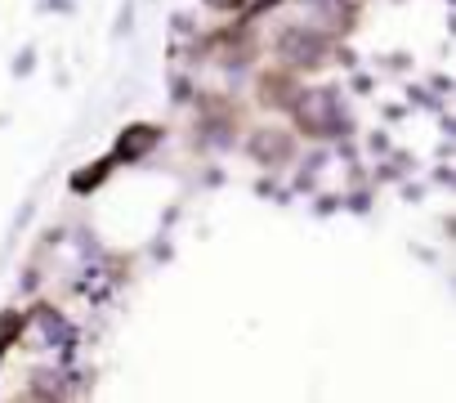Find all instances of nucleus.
Instances as JSON below:
<instances>
[{
	"instance_id": "nucleus-1",
	"label": "nucleus",
	"mask_w": 456,
	"mask_h": 403,
	"mask_svg": "<svg viewBox=\"0 0 456 403\" xmlns=\"http://www.w3.org/2000/svg\"><path fill=\"white\" fill-rule=\"evenodd\" d=\"M296 121H300V130H309V135H327V139L354 130V121H345V112H340V95H336L331 86H322V90H300V99H296Z\"/></svg>"
},
{
	"instance_id": "nucleus-2",
	"label": "nucleus",
	"mask_w": 456,
	"mask_h": 403,
	"mask_svg": "<svg viewBox=\"0 0 456 403\" xmlns=\"http://www.w3.org/2000/svg\"><path fill=\"white\" fill-rule=\"evenodd\" d=\"M278 54H282L287 63H296V68L322 63V54H327V37H322L318 28H287V32L278 37Z\"/></svg>"
},
{
	"instance_id": "nucleus-3",
	"label": "nucleus",
	"mask_w": 456,
	"mask_h": 403,
	"mask_svg": "<svg viewBox=\"0 0 456 403\" xmlns=\"http://www.w3.org/2000/svg\"><path fill=\"white\" fill-rule=\"evenodd\" d=\"M32 327L41 332V345H45V350H72V341H77L72 323H68L63 309H54V305H37V309H32Z\"/></svg>"
},
{
	"instance_id": "nucleus-4",
	"label": "nucleus",
	"mask_w": 456,
	"mask_h": 403,
	"mask_svg": "<svg viewBox=\"0 0 456 403\" xmlns=\"http://www.w3.org/2000/svg\"><path fill=\"white\" fill-rule=\"evenodd\" d=\"M157 144H161V126H148V121L143 126H126L117 148H112V161H143Z\"/></svg>"
},
{
	"instance_id": "nucleus-5",
	"label": "nucleus",
	"mask_w": 456,
	"mask_h": 403,
	"mask_svg": "<svg viewBox=\"0 0 456 403\" xmlns=\"http://www.w3.org/2000/svg\"><path fill=\"white\" fill-rule=\"evenodd\" d=\"M247 148H251V157H256V161H265V166H278V161H287V157H291V139H287V135H278V130H256Z\"/></svg>"
},
{
	"instance_id": "nucleus-6",
	"label": "nucleus",
	"mask_w": 456,
	"mask_h": 403,
	"mask_svg": "<svg viewBox=\"0 0 456 403\" xmlns=\"http://www.w3.org/2000/svg\"><path fill=\"white\" fill-rule=\"evenodd\" d=\"M108 170H112V157H99V161H90L86 170H77L68 184H72V193H90V188H99V184L108 179Z\"/></svg>"
},
{
	"instance_id": "nucleus-7",
	"label": "nucleus",
	"mask_w": 456,
	"mask_h": 403,
	"mask_svg": "<svg viewBox=\"0 0 456 403\" xmlns=\"http://www.w3.org/2000/svg\"><path fill=\"white\" fill-rule=\"evenodd\" d=\"M23 327H28V318H23V314H14V309H10L5 318H0V354L10 350V341H14V336H19Z\"/></svg>"
},
{
	"instance_id": "nucleus-8",
	"label": "nucleus",
	"mask_w": 456,
	"mask_h": 403,
	"mask_svg": "<svg viewBox=\"0 0 456 403\" xmlns=\"http://www.w3.org/2000/svg\"><path fill=\"white\" fill-rule=\"evenodd\" d=\"M37 394H45V399H54V394H63V376H54V372H37V385H32Z\"/></svg>"
},
{
	"instance_id": "nucleus-9",
	"label": "nucleus",
	"mask_w": 456,
	"mask_h": 403,
	"mask_svg": "<svg viewBox=\"0 0 456 403\" xmlns=\"http://www.w3.org/2000/svg\"><path fill=\"white\" fill-rule=\"evenodd\" d=\"M32 63H37V54H32V50H23V54L14 59V77H23V72H32Z\"/></svg>"
},
{
	"instance_id": "nucleus-10",
	"label": "nucleus",
	"mask_w": 456,
	"mask_h": 403,
	"mask_svg": "<svg viewBox=\"0 0 456 403\" xmlns=\"http://www.w3.org/2000/svg\"><path fill=\"white\" fill-rule=\"evenodd\" d=\"M130 10H134V5L126 0V5H121V23H117V37H126V28H130Z\"/></svg>"
},
{
	"instance_id": "nucleus-11",
	"label": "nucleus",
	"mask_w": 456,
	"mask_h": 403,
	"mask_svg": "<svg viewBox=\"0 0 456 403\" xmlns=\"http://www.w3.org/2000/svg\"><path fill=\"white\" fill-rule=\"evenodd\" d=\"M349 207H354V211H358V216H362V211H367V207H371V202H367V193H354V197H349Z\"/></svg>"
},
{
	"instance_id": "nucleus-12",
	"label": "nucleus",
	"mask_w": 456,
	"mask_h": 403,
	"mask_svg": "<svg viewBox=\"0 0 456 403\" xmlns=\"http://www.w3.org/2000/svg\"><path fill=\"white\" fill-rule=\"evenodd\" d=\"M170 90H175V99H179V103L188 99V81H183V77H175V81H170Z\"/></svg>"
}]
</instances>
